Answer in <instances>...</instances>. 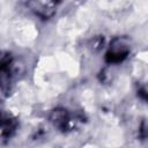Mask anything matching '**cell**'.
Returning a JSON list of instances; mask_svg holds the SVG:
<instances>
[{
	"label": "cell",
	"instance_id": "cell-5",
	"mask_svg": "<svg viewBox=\"0 0 148 148\" xmlns=\"http://www.w3.org/2000/svg\"><path fill=\"white\" fill-rule=\"evenodd\" d=\"M141 134L142 136H148V121H143L142 126H141Z\"/></svg>",
	"mask_w": 148,
	"mask_h": 148
},
{
	"label": "cell",
	"instance_id": "cell-6",
	"mask_svg": "<svg viewBox=\"0 0 148 148\" xmlns=\"http://www.w3.org/2000/svg\"><path fill=\"white\" fill-rule=\"evenodd\" d=\"M139 94H140V96H141L142 98H145V99L148 101V87L142 88V89L139 91Z\"/></svg>",
	"mask_w": 148,
	"mask_h": 148
},
{
	"label": "cell",
	"instance_id": "cell-1",
	"mask_svg": "<svg viewBox=\"0 0 148 148\" xmlns=\"http://www.w3.org/2000/svg\"><path fill=\"white\" fill-rule=\"evenodd\" d=\"M128 53H130V45L124 38L118 37L111 42L105 59L109 64H119L124 59H126Z\"/></svg>",
	"mask_w": 148,
	"mask_h": 148
},
{
	"label": "cell",
	"instance_id": "cell-7",
	"mask_svg": "<svg viewBox=\"0 0 148 148\" xmlns=\"http://www.w3.org/2000/svg\"><path fill=\"white\" fill-rule=\"evenodd\" d=\"M53 1H54V2H56V1H58V0H53Z\"/></svg>",
	"mask_w": 148,
	"mask_h": 148
},
{
	"label": "cell",
	"instance_id": "cell-3",
	"mask_svg": "<svg viewBox=\"0 0 148 148\" xmlns=\"http://www.w3.org/2000/svg\"><path fill=\"white\" fill-rule=\"evenodd\" d=\"M29 6H30L31 10L42 18H49L53 15V10L50 7H47L46 5L38 1V0H31Z\"/></svg>",
	"mask_w": 148,
	"mask_h": 148
},
{
	"label": "cell",
	"instance_id": "cell-4",
	"mask_svg": "<svg viewBox=\"0 0 148 148\" xmlns=\"http://www.w3.org/2000/svg\"><path fill=\"white\" fill-rule=\"evenodd\" d=\"M16 127H17V123L14 118H12L9 116L8 117L2 116V124H1V135H2V138L13 135Z\"/></svg>",
	"mask_w": 148,
	"mask_h": 148
},
{
	"label": "cell",
	"instance_id": "cell-2",
	"mask_svg": "<svg viewBox=\"0 0 148 148\" xmlns=\"http://www.w3.org/2000/svg\"><path fill=\"white\" fill-rule=\"evenodd\" d=\"M50 121L53 124V126L65 131L66 128H68V126L71 124V116L66 109L58 108L51 112Z\"/></svg>",
	"mask_w": 148,
	"mask_h": 148
}]
</instances>
